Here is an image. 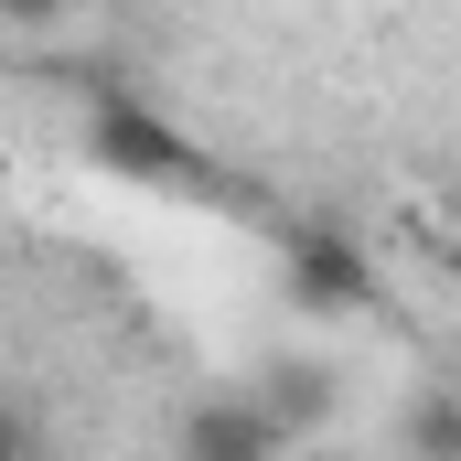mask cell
Instances as JSON below:
<instances>
[{"mask_svg": "<svg viewBox=\"0 0 461 461\" xmlns=\"http://www.w3.org/2000/svg\"><path fill=\"white\" fill-rule=\"evenodd\" d=\"M86 161L118 172V183H204V150L161 108H140V97H108V108L86 118Z\"/></svg>", "mask_w": 461, "mask_h": 461, "instance_id": "cell-1", "label": "cell"}, {"mask_svg": "<svg viewBox=\"0 0 461 461\" xmlns=\"http://www.w3.org/2000/svg\"><path fill=\"white\" fill-rule=\"evenodd\" d=\"M279 279H290V301H301L312 322H344V312H365V301H375V268H365V247H354L344 226H290Z\"/></svg>", "mask_w": 461, "mask_h": 461, "instance_id": "cell-2", "label": "cell"}, {"mask_svg": "<svg viewBox=\"0 0 461 461\" xmlns=\"http://www.w3.org/2000/svg\"><path fill=\"white\" fill-rule=\"evenodd\" d=\"M268 440H279V419H247V408L194 419V451H268Z\"/></svg>", "mask_w": 461, "mask_h": 461, "instance_id": "cell-3", "label": "cell"}, {"mask_svg": "<svg viewBox=\"0 0 461 461\" xmlns=\"http://www.w3.org/2000/svg\"><path fill=\"white\" fill-rule=\"evenodd\" d=\"M408 451H461V397H419V419H408Z\"/></svg>", "mask_w": 461, "mask_h": 461, "instance_id": "cell-4", "label": "cell"}, {"mask_svg": "<svg viewBox=\"0 0 461 461\" xmlns=\"http://www.w3.org/2000/svg\"><path fill=\"white\" fill-rule=\"evenodd\" d=\"M11 22H54V11H76V0H0Z\"/></svg>", "mask_w": 461, "mask_h": 461, "instance_id": "cell-5", "label": "cell"}, {"mask_svg": "<svg viewBox=\"0 0 461 461\" xmlns=\"http://www.w3.org/2000/svg\"><path fill=\"white\" fill-rule=\"evenodd\" d=\"M0 451H22V419H11V408H0Z\"/></svg>", "mask_w": 461, "mask_h": 461, "instance_id": "cell-6", "label": "cell"}]
</instances>
